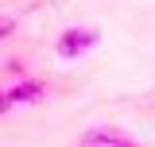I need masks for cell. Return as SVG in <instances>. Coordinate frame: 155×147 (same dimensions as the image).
<instances>
[{"label":"cell","mask_w":155,"mask_h":147,"mask_svg":"<svg viewBox=\"0 0 155 147\" xmlns=\"http://www.w3.org/2000/svg\"><path fill=\"white\" fill-rule=\"evenodd\" d=\"M97 31L93 27H66L62 35H58V43H54V51H58V58H81L85 51H93L97 47Z\"/></svg>","instance_id":"6da1fadb"},{"label":"cell","mask_w":155,"mask_h":147,"mask_svg":"<svg viewBox=\"0 0 155 147\" xmlns=\"http://www.w3.org/2000/svg\"><path fill=\"white\" fill-rule=\"evenodd\" d=\"M78 147H140V139H132L128 132H120V128H89L81 139H78Z\"/></svg>","instance_id":"7a4b0ae2"},{"label":"cell","mask_w":155,"mask_h":147,"mask_svg":"<svg viewBox=\"0 0 155 147\" xmlns=\"http://www.w3.org/2000/svg\"><path fill=\"white\" fill-rule=\"evenodd\" d=\"M43 97H47V85L35 81V77H19L16 85L8 89V101H12V105H35Z\"/></svg>","instance_id":"3957f363"},{"label":"cell","mask_w":155,"mask_h":147,"mask_svg":"<svg viewBox=\"0 0 155 147\" xmlns=\"http://www.w3.org/2000/svg\"><path fill=\"white\" fill-rule=\"evenodd\" d=\"M12 31H16V19H12V16H0V39H8Z\"/></svg>","instance_id":"277c9868"},{"label":"cell","mask_w":155,"mask_h":147,"mask_svg":"<svg viewBox=\"0 0 155 147\" xmlns=\"http://www.w3.org/2000/svg\"><path fill=\"white\" fill-rule=\"evenodd\" d=\"M8 109H12V101H8V89H0V116H4Z\"/></svg>","instance_id":"5b68a950"}]
</instances>
